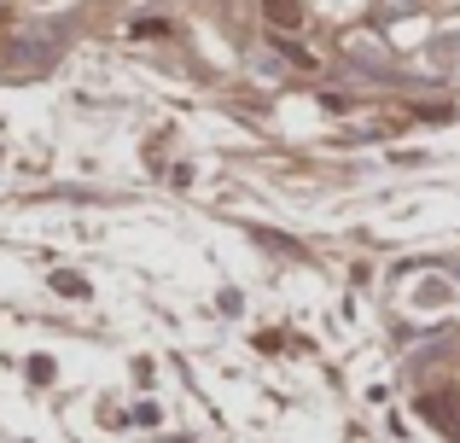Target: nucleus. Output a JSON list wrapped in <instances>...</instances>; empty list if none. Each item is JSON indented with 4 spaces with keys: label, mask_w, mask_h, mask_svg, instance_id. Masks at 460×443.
I'll return each instance as SVG.
<instances>
[{
    "label": "nucleus",
    "mask_w": 460,
    "mask_h": 443,
    "mask_svg": "<svg viewBox=\"0 0 460 443\" xmlns=\"http://www.w3.org/2000/svg\"><path fill=\"white\" fill-rule=\"evenodd\" d=\"M53 286H58L65 297H82V292H88V286H82V274H53Z\"/></svg>",
    "instance_id": "nucleus-3"
},
{
    "label": "nucleus",
    "mask_w": 460,
    "mask_h": 443,
    "mask_svg": "<svg viewBox=\"0 0 460 443\" xmlns=\"http://www.w3.org/2000/svg\"><path fill=\"white\" fill-rule=\"evenodd\" d=\"M262 12L274 30H297V0H262Z\"/></svg>",
    "instance_id": "nucleus-2"
},
{
    "label": "nucleus",
    "mask_w": 460,
    "mask_h": 443,
    "mask_svg": "<svg viewBox=\"0 0 460 443\" xmlns=\"http://www.w3.org/2000/svg\"><path fill=\"white\" fill-rule=\"evenodd\" d=\"M53 53H58V41H47V35H23V41H6V65H23V70H35V65H53Z\"/></svg>",
    "instance_id": "nucleus-1"
}]
</instances>
